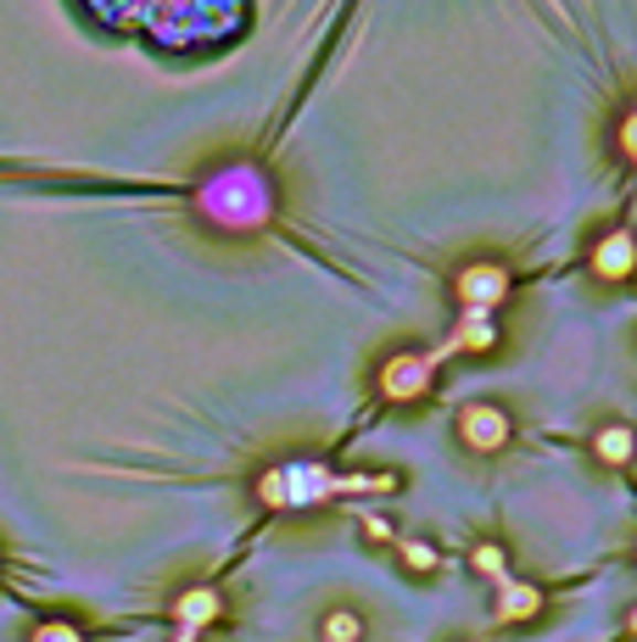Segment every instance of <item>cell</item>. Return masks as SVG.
I'll list each match as a JSON object with an SVG mask.
<instances>
[{"label":"cell","mask_w":637,"mask_h":642,"mask_svg":"<svg viewBox=\"0 0 637 642\" xmlns=\"http://www.w3.org/2000/svg\"><path fill=\"white\" fill-rule=\"evenodd\" d=\"M197 207L213 224H224V229H257L268 218V179L257 168H246V162L219 168L208 185L197 191Z\"/></svg>","instance_id":"1"},{"label":"cell","mask_w":637,"mask_h":642,"mask_svg":"<svg viewBox=\"0 0 637 642\" xmlns=\"http://www.w3.org/2000/svg\"><path fill=\"white\" fill-rule=\"evenodd\" d=\"M341 497V475L325 464H280V470H263L257 475V503L263 509H308Z\"/></svg>","instance_id":"2"},{"label":"cell","mask_w":637,"mask_h":642,"mask_svg":"<svg viewBox=\"0 0 637 642\" xmlns=\"http://www.w3.org/2000/svg\"><path fill=\"white\" fill-rule=\"evenodd\" d=\"M453 297H459V308L498 313L503 297H509V268L503 263H465L459 274H453Z\"/></svg>","instance_id":"3"},{"label":"cell","mask_w":637,"mask_h":642,"mask_svg":"<svg viewBox=\"0 0 637 642\" xmlns=\"http://www.w3.org/2000/svg\"><path fill=\"white\" fill-rule=\"evenodd\" d=\"M431 363H425V352H397V357H386V370H381V392L392 397V403H420L425 392H431Z\"/></svg>","instance_id":"4"},{"label":"cell","mask_w":637,"mask_h":642,"mask_svg":"<svg viewBox=\"0 0 637 642\" xmlns=\"http://www.w3.org/2000/svg\"><path fill=\"white\" fill-rule=\"evenodd\" d=\"M509 414L503 408H492V403H476V408H465L459 414V441L470 447V452H498V447H509Z\"/></svg>","instance_id":"5"},{"label":"cell","mask_w":637,"mask_h":642,"mask_svg":"<svg viewBox=\"0 0 637 642\" xmlns=\"http://www.w3.org/2000/svg\"><path fill=\"white\" fill-rule=\"evenodd\" d=\"M631 268H637V240H631L626 229H615V235H604V240L593 246V280L620 286Z\"/></svg>","instance_id":"6"},{"label":"cell","mask_w":637,"mask_h":642,"mask_svg":"<svg viewBox=\"0 0 637 642\" xmlns=\"http://www.w3.org/2000/svg\"><path fill=\"white\" fill-rule=\"evenodd\" d=\"M447 346H453V352H492V346H498V324H492V313L459 308V319H453Z\"/></svg>","instance_id":"7"},{"label":"cell","mask_w":637,"mask_h":642,"mask_svg":"<svg viewBox=\"0 0 637 642\" xmlns=\"http://www.w3.org/2000/svg\"><path fill=\"white\" fill-rule=\"evenodd\" d=\"M219 614H224V603H219L213 587H191V592H179V598H173V620H179V631H202V625H213Z\"/></svg>","instance_id":"8"},{"label":"cell","mask_w":637,"mask_h":642,"mask_svg":"<svg viewBox=\"0 0 637 642\" xmlns=\"http://www.w3.org/2000/svg\"><path fill=\"white\" fill-rule=\"evenodd\" d=\"M542 614V587H531V581H498V620H509V625H520V620H537Z\"/></svg>","instance_id":"9"},{"label":"cell","mask_w":637,"mask_h":642,"mask_svg":"<svg viewBox=\"0 0 637 642\" xmlns=\"http://www.w3.org/2000/svg\"><path fill=\"white\" fill-rule=\"evenodd\" d=\"M593 458H598V464H626V458H631V430L626 425H604V430H593Z\"/></svg>","instance_id":"10"},{"label":"cell","mask_w":637,"mask_h":642,"mask_svg":"<svg viewBox=\"0 0 637 642\" xmlns=\"http://www.w3.org/2000/svg\"><path fill=\"white\" fill-rule=\"evenodd\" d=\"M470 570H476V576H487V581L498 587V581H509V554H503L498 542H481L476 554H470Z\"/></svg>","instance_id":"11"},{"label":"cell","mask_w":637,"mask_h":642,"mask_svg":"<svg viewBox=\"0 0 637 642\" xmlns=\"http://www.w3.org/2000/svg\"><path fill=\"white\" fill-rule=\"evenodd\" d=\"M363 636V620L352 609H330L325 614V642H358Z\"/></svg>","instance_id":"12"},{"label":"cell","mask_w":637,"mask_h":642,"mask_svg":"<svg viewBox=\"0 0 637 642\" xmlns=\"http://www.w3.org/2000/svg\"><path fill=\"white\" fill-rule=\"evenodd\" d=\"M397 554H403V565H408L414 576H431V570H436V547H431V542H414V536H408V542H397Z\"/></svg>","instance_id":"13"},{"label":"cell","mask_w":637,"mask_h":642,"mask_svg":"<svg viewBox=\"0 0 637 642\" xmlns=\"http://www.w3.org/2000/svg\"><path fill=\"white\" fill-rule=\"evenodd\" d=\"M29 642H84V631L73 620H45V625H34Z\"/></svg>","instance_id":"14"},{"label":"cell","mask_w":637,"mask_h":642,"mask_svg":"<svg viewBox=\"0 0 637 642\" xmlns=\"http://www.w3.org/2000/svg\"><path fill=\"white\" fill-rule=\"evenodd\" d=\"M620 157H637V113L620 118Z\"/></svg>","instance_id":"15"},{"label":"cell","mask_w":637,"mask_h":642,"mask_svg":"<svg viewBox=\"0 0 637 642\" xmlns=\"http://www.w3.org/2000/svg\"><path fill=\"white\" fill-rule=\"evenodd\" d=\"M363 536H370V542H392L397 531H392V520H381V514H370V520H363Z\"/></svg>","instance_id":"16"},{"label":"cell","mask_w":637,"mask_h":642,"mask_svg":"<svg viewBox=\"0 0 637 642\" xmlns=\"http://www.w3.org/2000/svg\"><path fill=\"white\" fill-rule=\"evenodd\" d=\"M173 642H197V631H173Z\"/></svg>","instance_id":"17"}]
</instances>
